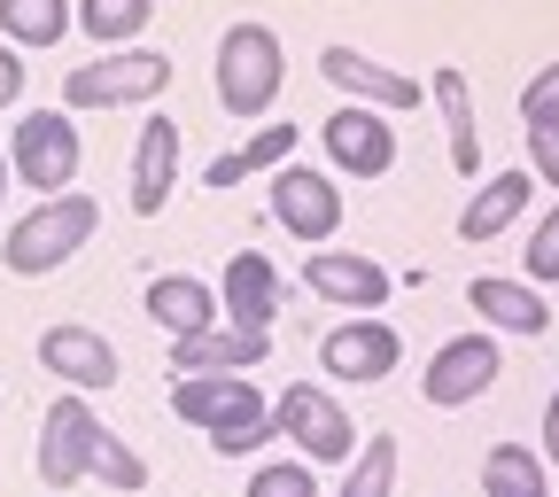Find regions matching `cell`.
<instances>
[{
	"label": "cell",
	"mask_w": 559,
	"mask_h": 497,
	"mask_svg": "<svg viewBox=\"0 0 559 497\" xmlns=\"http://www.w3.org/2000/svg\"><path fill=\"white\" fill-rule=\"evenodd\" d=\"M171 412L187 419V428H202L218 459H249V451H264L280 436V412L257 397L249 374H179L171 381Z\"/></svg>",
	"instance_id": "6da1fadb"
},
{
	"label": "cell",
	"mask_w": 559,
	"mask_h": 497,
	"mask_svg": "<svg viewBox=\"0 0 559 497\" xmlns=\"http://www.w3.org/2000/svg\"><path fill=\"white\" fill-rule=\"evenodd\" d=\"M94 226H102V202H94V194H39V210L9 234V272H16V280L62 272L70 257L94 241Z\"/></svg>",
	"instance_id": "7a4b0ae2"
},
{
	"label": "cell",
	"mask_w": 559,
	"mask_h": 497,
	"mask_svg": "<svg viewBox=\"0 0 559 497\" xmlns=\"http://www.w3.org/2000/svg\"><path fill=\"white\" fill-rule=\"evenodd\" d=\"M280 79H288V62H280L272 24H234L218 39V109L226 117H264L280 102Z\"/></svg>",
	"instance_id": "3957f363"
},
{
	"label": "cell",
	"mask_w": 559,
	"mask_h": 497,
	"mask_svg": "<svg viewBox=\"0 0 559 497\" xmlns=\"http://www.w3.org/2000/svg\"><path fill=\"white\" fill-rule=\"evenodd\" d=\"M171 86V62L156 47H124V55H102V62H79L62 79V102L70 109H117V102H148Z\"/></svg>",
	"instance_id": "277c9868"
},
{
	"label": "cell",
	"mask_w": 559,
	"mask_h": 497,
	"mask_svg": "<svg viewBox=\"0 0 559 497\" xmlns=\"http://www.w3.org/2000/svg\"><path fill=\"white\" fill-rule=\"evenodd\" d=\"M94 443H102V419L86 404V389H70L39 412V482L47 489H79L94 474Z\"/></svg>",
	"instance_id": "5b68a950"
},
{
	"label": "cell",
	"mask_w": 559,
	"mask_h": 497,
	"mask_svg": "<svg viewBox=\"0 0 559 497\" xmlns=\"http://www.w3.org/2000/svg\"><path fill=\"white\" fill-rule=\"evenodd\" d=\"M272 412H280V436H296V451H304L311 466H349V459L366 451L358 428H349V412H342L326 389H311V381H296Z\"/></svg>",
	"instance_id": "8992f818"
},
{
	"label": "cell",
	"mask_w": 559,
	"mask_h": 497,
	"mask_svg": "<svg viewBox=\"0 0 559 497\" xmlns=\"http://www.w3.org/2000/svg\"><path fill=\"white\" fill-rule=\"evenodd\" d=\"M9 164L39 194H70V179H79V125H70L62 109H32L16 125V140H9Z\"/></svg>",
	"instance_id": "52a82bcc"
},
{
	"label": "cell",
	"mask_w": 559,
	"mask_h": 497,
	"mask_svg": "<svg viewBox=\"0 0 559 497\" xmlns=\"http://www.w3.org/2000/svg\"><path fill=\"white\" fill-rule=\"evenodd\" d=\"M498 374H506L498 342H489V334H459V342H443L436 358H428V374H419V397L443 404V412H459V404H474Z\"/></svg>",
	"instance_id": "ba28073f"
},
{
	"label": "cell",
	"mask_w": 559,
	"mask_h": 497,
	"mask_svg": "<svg viewBox=\"0 0 559 497\" xmlns=\"http://www.w3.org/2000/svg\"><path fill=\"white\" fill-rule=\"evenodd\" d=\"M272 218L288 226L296 241H326L342 226V187L326 171H304V164H280L272 171Z\"/></svg>",
	"instance_id": "9c48e42d"
},
{
	"label": "cell",
	"mask_w": 559,
	"mask_h": 497,
	"mask_svg": "<svg viewBox=\"0 0 559 497\" xmlns=\"http://www.w3.org/2000/svg\"><path fill=\"white\" fill-rule=\"evenodd\" d=\"M326 156H334L349 179H381V171L396 164V132H389V117H381L373 102H349V109L326 117Z\"/></svg>",
	"instance_id": "30bf717a"
},
{
	"label": "cell",
	"mask_w": 559,
	"mask_h": 497,
	"mask_svg": "<svg viewBox=\"0 0 559 497\" xmlns=\"http://www.w3.org/2000/svg\"><path fill=\"white\" fill-rule=\"evenodd\" d=\"M264 358H272V327H241V319H218L210 334L171 342V374H249Z\"/></svg>",
	"instance_id": "8fae6325"
},
{
	"label": "cell",
	"mask_w": 559,
	"mask_h": 497,
	"mask_svg": "<svg viewBox=\"0 0 559 497\" xmlns=\"http://www.w3.org/2000/svg\"><path fill=\"white\" fill-rule=\"evenodd\" d=\"M396 358H404V342H396L389 319H349V327H334L326 350H319V366H326L334 381H389Z\"/></svg>",
	"instance_id": "7c38bea8"
},
{
	"label": "cell",
	"mask_w": 559,
	"mask_h": 497,
	"mask_svg": "<svg viewBox=\"0 0 559 497\" xmlns=\"http://www.w3.org/2000/svg\"><path fill=\"white\" fill-rule=\"evenodd\" d=\"M304 288H311V296H326V304H342V311H381V304H389V272H381L373 257L311 249V264H304Z\"/></svg>",
	"instance_id": "4fadbf2b"
},
{
	"label": "cell",
	"mask_w": 559,
	"mask_h": 497,
	"mask_svg": "<svg viewBox=\"0 0 559 497\" xmlns=\"http://www.w3.org/2000/svg\"><path fill=\"white\" fill-rule=\"evenodd\" d=\"M319 70H326V79H334L349 102H373V109H419V79H404V70H389V62L358 55V47H326Z\"/></svg>",
	"instance_id": "5bb4252c"
},
{
	"label": "cell",
	"mask_w": 559,
	"mask_h": 497,
	"mask_svg": "<svg viewBox=\"0 0 559 497\" xmlns=\"http://www.w3.org/2000/svg\"><path fill=\"white\" fill-rule=\"evenodd\" d=\"M148 319L171 342H187V334H210V327L226 319V296L202 288V280H187V272H164V280H148Z\"/></svg>",
	"instance_id": "9a60e30c"
},
{
	"label": "cell",
	"mask_w": 559,
	"mask_h": 497,
	"mask_svg": "<svg viewBox=\"0 0 559 497\" xmlns=\"http://www.w3.org/2000/svg\"><path fill=\"white\" fill-rule=\"evenodd\" d=\"M39 366L62 374L70 389H109V381H117V350H109L94 327H47V334H39Z\"/></svg>",
	"instance_id": "2e32d148"
},
{
	"label": "cell",
	"mask_w": 559,
	"mask_h": 497,
	"mask_svg": "<svg viewBox=\"0 0 559 497\" xmlns=\"http://www.w3.org/2000/svg\"><path fill=\"white\" fill-rule=\"evenodd\" d=\"M171 179H179V125L148 117V125H140V149H132V210H140V218L164 210Z\"/></svg>",
	"instance_id": "e0dca14e"
},
{
	"label": "cell",
	"mask_w": 559,
	"mask_h": 497,
	"mask_svg": "<svg viewBox=\"0 0 559 497\" xmlns=\"http://www.w3.org/2000/svg\"><path fill=\"white\" fill-rule=\"evenodd\" d=\"M528 194H536L528 171H498V179H489V187L459 210V241H498V234L521 218V210H528Z\"/></svg>",
	"instance_id": "ac0fdd59"
},
{
	"label": "cell",
	"mask_w": 559,
	"mask_h": 497,
	"mask_svg": "<svg viewBox=\"0 0 559 497\" xmlns=\"http://www.w3.org/2000/svg\"><path fill=\"white\" fill-rule=\"evenodd\" d=\"M466 304H474L489 327H506V334H544V327H551V311H544V296H536V280H474Z\"/></svg>",
	"instance_id": "d6986e66"
},
{
	"label": "cell",
	"mask_w": 559,
	"mask_h": 497,
	"mask_svg": "<svg viewBox=\"0 0 559 497\" xmlns=\"http://www.w3.org/2000/svg\"><path fill=\"white\" fill-rule=\"evenodd\" d=\"M226 319H241V327H272L280 319V272L257 249H241L226 264Z\"/></svg>",
	"instance_id": "ffe728a7"
},
{
	"label": "cell",
	"mask_w": 559,
	"mask_h": 497,
	"mask_svg": "<svg viewBox=\"0 0 559 497\" xmlns=\"http://www.w3.org/2000/svg\"><path fill=\"white\" fill-rule=\"evenodd\" d=\"M436 109H443V132H451V164L474 179V164H481V132H474V94H466V70H436Z\"/></svg>",
	"instance_id": "44dd1931"
},
{
	"label": "cell",
	"mask_w": 559,
	"mask_h": 497,
	"mask_svg": "<svg viewBox=\"0 0 559 497\" xmlns=\"http://www.w3.org/2000/svg\"><path fill=\"white\" fill-rule=\"evenodd\" d=\"M551 482H544V459L528 451V443H489V459H481V497H544Z\"/></svg>",
	"instance_id": "7402d4cb"
},
{
	"label": "cell",
	"mask_w": 559,
	"mask_h": 497,
	"mask_svg": "<svg viewBox=\"0 0 559 497\" xmlns=\"http://www.w3.org/2000/svg\"><path fill=\"white\" fill-rule=\"evenodd\" d=\"M288 149H296V125H264L257 140H241L234 156L210 164V187H241L249 171H280V156H288Z\"/></svg>",
	"instance_id": "603a6c76"
},
{
	"label": "cell",
	"mask_w": 559,
	"mask_h": 497,
	"mask_svg": "<svg viewBox=\"0 0 559 497\" xmlns=\"http://www.w3.org/2000/svg\"><path fill=\"white\" fill-rule=\"evenodd\" d=\"M0 32L24 47H55L70 32V0H0Z\"/></svg>",
	"instance_id": "cb8c5ba5"
},
{
	"label": "cell",
	"mask_w": 559,
	"mask_h": 497,
	"mask_svg": "<svg viewBox=\"0 0 559 497\" xmlns=\"http://www.w3.org/2000/svg\"><path fill=\"white\" fill-rule=\"evenodd\" d=\"M389 489H396V436H366V451L342 474V497H389Z\"/></svg>",
	"instance_id": "d4e9b609"
},
{
	"label": "cell",
	"mask_w": 559,
	"mask_h": 497,
	"mask_svg": "<svg viewBox=\"0 0 559 497\" xmlns=\"http://www.w3.org/2000/svg\"><path fill=\"white\" fill-rule=\"evenodd\" d=\"M156 16V0H79V24L102 39V47H117V39H132L140 24Z\"/></svg>",
	"instance_id": "484cf974"
},
{
	"label": "cell",
	"mask_w": 559,
	"mask_h": 497,
	"mask_svg": "<svg viewBox=\"0 0 559 497\" xmlns=\"http://www.w3.org/2000/svg\"><path fill=\"white\" fill-rule=\"evenodd\" d=\"M94 474H102V482H109L117 497L148 489V459H140V451H132L124 436H109V428H102V443H94Z\"/></svg>",
	"instance_id": "4316f807"
},
{
	"label": "cell",
	"mask_w": 559,
	"mask_h": 497,
	"mask_svg": "<svg viewBox=\"0 0 559 497\" xmlns=\"http://www.w3.org/2000/svg\"><path fill=\"white\" fill-rule=\"evenodd\" d=\"M521 264H528V280L544 288V280H559V202L544 210V226L528 234V249H521Z\"/></svg>",
	"instance_id": "83f0119b"
},
{
	"label": "cell",
	"mask_w": 559,
	"mask_h": 497,
	"mask_svg": "<svg viewBox=\"0 0 559 497\" xmlns=\"http://www.w3.org/2000/svg\"><path fill=\"white\" fill-rule=\"evenodd\" d=\"M249 497H319V482H311V466H257V482H249Z\"/></svg>",
	"instance_id": "f1b7e54d"
},
{
	"label": "cell",
	"mask_w": 559,
	"mask_h": 497,
	"mask_svg": "<svg viewBox=\"0 0 559 497\" xmlns=\"http://www.w3.org/2000/svg\"><path fill=\"white\" fill-rule=\"evenodd\" d=\"M521 117H528V125H559V62H544L536 79H528V94H521Z\"/></svg>",
	"instance_id": "f546056e"
},
{
	"label": "cell",
	"mask_w": 559,
	"mask_h": 497,
	"mask_svg": "<svg viewBox=\"0 0 559 497\" xmlns=\"http://www.w3.org/2000/svg\"><path fill=\"white\" fill-rule=\"evenodd\" d=\"M528 156H536V179L559 187V125H528Z\"/></svg>",
	"instance_id": "4dcf8cb0"
},
{
	"label": "cell",
	"mask_w": 559,
	"mask_h": 497,
	"mask_svg": "<svg viewBox=\"0 0 559 497\" xmlns=\"http://www.w3.org/2000/svg\"><path fill=\"white\" fill-rule=\"evenodd\" d=\"M16 94H24V62H16L9 47H0V109H9Z\"/></svg>",
	"instance_id": "1f68e13d"
},
{
	"label": "cell",
	"mask_w": 559,
	"mask_h": 497,
	"mask_svg": "<svg viewBox=\"0 0 559 497\" xmlns=\"http://www.w3.org/2000/svg\"><path fill=\"white\" fill-rule=\"evenodd\" d=\"M544 459L559 466V389H551V404H544Z\"/></svg>",
	"instance_id": "d6a6232c"
},
{
	"label": "cell",
	"mask_w": 559,
	"mask_h": 497,
	"mask_svg": "<svg viewBox=\"0 0 559 497\" xmlns=\"http://www.w3.org/2000/svg\"><path fill=\"white\" fill-rule=\"evenodd\" d=\"M9 171H16V164H9V149H0V194H9Z\"/></svg>",
	"instance_id": "836d02e7"
},
{
	"label": "cell",
	"mask_w": 559,
	"mask_h": 497,
	"mask_svg": "<svg viewBox=\"0 0 559 497\" xmlns=\"http://www.w3.org/2000/svg\"><path fill=\"white\" fill-rule=\"evenodd\" d=\"M544 497H551V489H544Z\"/></svg>",
	"instance_id": "e575fe53"
}]
</instances>
